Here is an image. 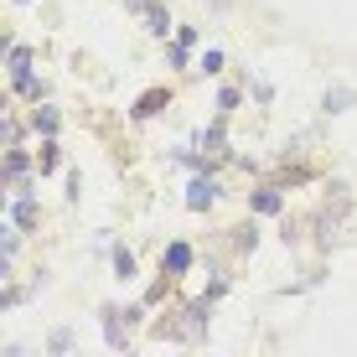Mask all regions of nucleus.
Here are the masks:
<instances>
[{
    "instance_id": "1",
    "label": "nucleus",
    "mask_w": 357,
    "mask_h": 357,
    "mask_svg": "<svg viewBox=\"0 0 357 357\" xmlns=\"http://www.w3.org/2000/svg\"><path fill=\"white\" fill-rule=\"evenodd\" d=\"M192 264H197V254H192V243H166L161 249V275H171V280H181V275H192Z\"/></svg>"
},
{
    "instance_id": "2",
    "label": "nucleus",
    "mask_w": 357,
    "mask_h": 357,
    "mask_svg": "<svg viewBox=\"0 0 357 357\" xmlns=\"http://www.w3.org/2000/svg\"><path fill=\"white\" fill-rule=\"evenodd\" d=\"M125 6L145 21V31H151V36H166V31H171V16H166L161 0H125Z\"/></svg>"
},
{
    "instance_id": "3",
    "label": "nucleus",
    "mask_w": 357,
    "mask_h": 357,
    "mask_svg": "<svg viewBox=\"0 0 357 357\" xmlns=\"http://www.w3.org/2000/svg\"><path fill=\"white\" fill-rule=\"evenodd\" d=\"M218 192H223V187H218V176L197 171V176H192V187H187V207H192V213H207V207L218 202Z\"/></svg>"
},
{
    "instance_id": "4",
    "label": "nucleus",
    "mask_w": 357,
    "mask_h": 357,
    "mask_svg": "<svg viewBox=\"0 0 357 357\" xmlns=\"http://www.w3.org/2000/svg\"><path fill=\"white\" fill-rule=\"evenodd\" d=\"M249 207H254L259 218H280V213H285V192H280V187H254Z\"/></svg>"
},
{
    "instance_id": "5",
    "label": "nucleus",
    "mask_w": 357,
    "mask_h": 357,
    "mask_svg": "<svg viewBox=\"0 0 357 357\" xmlns=\"http://www.w3.org/2000/svg\"><path fill=\"white\" fill-rule=\"evenodd\" d=\"M57 166H63V145H57V135H42V145H36V176H52Z\"/></svg>"
},
{
    "instance_id": "6",
    "label": "nucleus",
    "mask_w": 357,
    "mask_h": 357,
    "mask_svg": "<svg viewBox=\"0 0 357 357\" xmlns=\"http://www.w3.org/2000/svg\"><path fill=\"white\" fill-rule=\"evenodd\" d=\"M10 228H36V202H31V192H16V202H10Z\"/></svg>"
},
{
    "instance_id": "7",
    "label": "nucleus",
    "mask_w": 357,
    "mask_h": 357,
    "mask_svg": "<svg viewBox=\"0 0 357 357\" xmlns=\"http://www.w3.org/2000/svg\"><path fill=\"white\" fill-rule=\"evenodd\" d=\"M352 104H357V89H326V93H321V109H326V114H347Z\"/></svg>"
},
{
    "instance_id": "8",
    "label": "nucleus",
    "mask_w": 357,
    "mask_h": 357,
    "mask_svg": "<svg viewBox=\"0 0 357 357\" xmlns=\"http://www.w3.org/2000/svg\"><path fill=\"white\" fill-rule=\"evenodd\" d=\"M57 125H63V119H57V109H47L42 98H36V109H31V130H36V135H57Z\"/></svg>"
},
{
    "instance_id": "9",
    "label": "nucleus",
    "mask_w": 357,
    "mask_h": 357,
    "mask_svg": "<svg viewBox=\"0 0 357 357\" xmlns=\"http://www.w3.org/2000/svg\"><path fill=\"white\" fill-rule=\"evenodd\" d=\"M109 259H114V280H125V285H130V280H135V254L125 249V243H114V254H109Z\"/></svg>"
},
{
    "instance_id": "10",
    "label": "nucleus",
    "mask_w": 357,
    "mask_h": 357,
    "mask_svg": "<svg viewBox=\"0 0 357 357\" xmlns=\"http://www.w3.org/2000/svg\"><path fill=\"white\" fill-rule=\"evenodd\" d=\"M26 73H31V47L10 42V83H16V78H26Z\"/></svg>"
},
{
    "instance_id": "11",
    "label": "nucleus",
    "mask_w": 357,
    "mask_h": 357,
    "mask_svg": "<svg viewBox=\"0 0 357 357\" xmlns=\"http://www.w3.org/2000/svg\"><path fill=\"white\" fill-rule=\"evenodd\" d=\"M223 119H228V114H218V125L202 130V151H207V155H223Z\"/></svg>"
},
{
    "instance_id": "12",
    "label": "nucleus",
    "mask_w": 357,
    "mask_h": 357,
    "mask_svg": "<svg viewBox=\"0 0 357 357\" xmlns=\"http://www.w3.org/2000/svg\"><path fill=\"white\" fill-rule=\"evenodd\" d=\"M161 104H166V89H151V93L140 98V104H135V119H151V114H155Z\"/></svg>"
},
{
    "instance_id": "13",
    "label": "nucleus",
    "mask_w": 357,
    "mask_h": 357,
    "mask_svg": "<svg viewBox=\"0 0 357 357\" xmlns=\"http://www.w3.org/2000/svg\"><path fill=\"white\" fill-rule=\"evenodd\" d=\"M10 89H16L21 98H42V93H47V83L36 78V73H26V78H16V83H10Z\"/></svg>"
},
{
    "instance_id": "14",
    "label": "nucleus",
    "mask_w": 357,
    "mask_h": 357,
    "mask_svg": "<svg viewBox=\"0 0 357 357\" xmlns=\"http://www.w3.org/2000/svg\"><path fill=\"white\" fill-rule=\"evenodd\" d=\"M238 89H233V83H223V89H218V114H233V109H238Z\"/></svg>"
},
{
    "instance_id": "15",
    "label": "nucleus",
    "mask_w": 357,
    "mask_h": 357,
    "mask_svg": "<svg viewBox=\"0 0 357 357\" xmlns=\"http://www.w3.org/2000/svg\"><path fill=\"white\" fill-rule=\"evenodd\" d=\"M47 352H52V357H68V352H73V331H68V326H63V331H52Z\"/></svg>"
},
{
    "instance_id": "16",
    "label": "nucleus",
    "mask_w": 357,
    "mask_h": 357,
    "mask_svg": "<svg viewBox=\"0 0 357 357\" xmlns=\"http://www.w3.org/2000/svg\"><path fill=\"white\" fill-rule=\"evenodd\" d=\"M197 68H202L207 78H218V73H223V52H218V47H207V52H202V63H197Z\"/></svg>"
},
{
    "instance_id": "17",
    "label": "nucleus",
    "mask_w": 357,
    "mask_h": 357,
    "mask_svg": "<svg viewBox=\"0 0 357 357\" xmlns=\"http://www.w3.org/2000/svg\"><path fill=\"white\" fill-rule=\"evenodd\" d=\"M187 52H192L187 42H171V47H166V63H171V68H187Z\"/></svg>"
},
{
    "instance_id": "18",
    "label": "nucleus",
    "mask_w": 357,
    "mask_h": 357,
    "mask_svg": "<svg viewBox=\"0 0 357 357\" xmlns=\"http://www.w3.org/2000/svg\"><path fill=\"white\" fill-rule=\"evenodd\" d=\"M6 145H21V119H6Z\"/></svg>"
},
{
    "instance_id": "19",
    "label": "nucleus",
    "mask_w": 357,
    "mask_h": 357,
    "mask_svg": "<svg viewBox=\"0 0 357 357\" xmlns=\"http://www.w3.org/2000/svg\"><path fill=\"white\" fill-rule=\"evenodd\" d=\"M213 6H218V10H223V6H228V0H213Z\"/></svg>"
},
{
    "instance_id": "20",
    "label": "nucleus",
    "mask_w": 357,
    "mask_h": 357,
    "mask_svg": "<svg viewBox=\"0 0 357 357\" xmlns=\"http://www.w3.org/2000/svg\"><path fill=\"white\" fill-rule=\"evenodd\" d=\"M16 6H31V0H16Z\"/></svg>"
}]
</instances>
